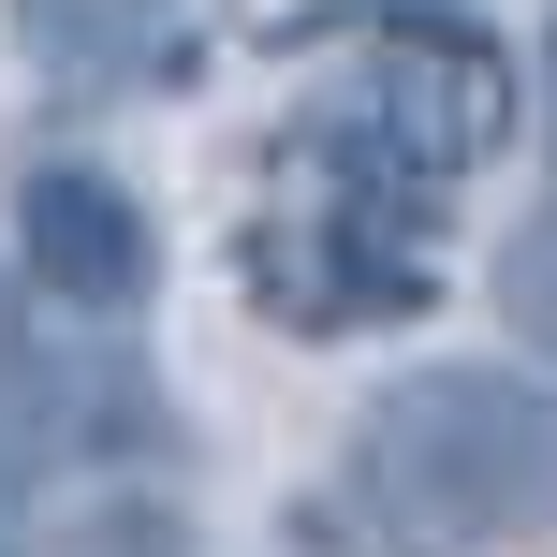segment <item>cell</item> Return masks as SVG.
<instances>
[{
	"label": "cell",
	"mask_w": 557,
	"mask_h": 557,
	"mask_svg": "<svg viewBox=\"0 0 557 557\" xmlns=\"http://www.w3.org/2000/svg\"><path fill=\"white\" fill-rule=\"evenodd\" d=\"M337 499L382 557H513L557 529V382L529 367H411L352 411Z\"/></svg>",
	"instance_id": "obj_1"
},
{
	"label": "cell",
	"mask_w": 557,
	"mask_h": 557,
	"mask_svg": "<svg viewBox=\"0 0 557 557\" xmlns=\"http://www.w3.org/2000/svg\"><path fill=\"white\" fill-rule=\"evenodd\" d=\"M250 294L294 337L411 323L441 294V176H396L337 133H294V191L250 221Z\"/></svg>",
	"instance_id": "obj_2"
},
{
	"label": "cell",
	"mask_w": 557,
	"mask_h": 557,
	"mask_svg": "<svg viewBox=\"0 0 557 557\" xmlns=\"http://www.w3.org/2000/svg\"><path fill=\"white\" fill-rule=\"evenodd\" d=\"M323 45V117L308 133H337V147H367V162H396V176H470L484 147H499V117H513V74H499V45H484L470 15H323L308 29Z\"/></svg>",
	"instance_id": "obj_3"
},
{
	"label": "cell",
	"mask_w": 557,
	"mask_h": 557,
	"mask_svg": "<svg viewBox=\"0 0 557 557\" xmlns=\"http://www.w3.org/2000/svg\"><path fill=\"white\" fill-rule=\"evenodd\" d=\"M15 264L45 278L59 308H147L162 235H147V206L117 191V176H88V162H29V176H15Z\"/></svg>",
	"instance_id": "obj_4"
},
{
	"label": "cell",
	"mask_w": 557,
	"mask_h": 557,
	"mask_svg": "<svg viewBox=\"0 0 557 557\" xmlns=\"http://www.w3.org/2000/svg\"><path fill=\"white\" fill-rule=\"evenodd\" d=\"M0 29L59 103H133L191 74V0H0Z\"/></svg>",
	"instance_id": "obj_5"
},
{
	"label": "cell",
	"mask_w": 557,
	"mask_h": 557,
	"mask_svg": "<svg viewBox=\"0 0 557 557\" xmlns=\"http://www.w3.org/2000/svg\"><path fill=\"white\" fill-rule=\"evenodd\" d=\"M499 308H513V337L557 367V206H543V221H513V250H499Z\"/></svg>",
	"instance_id": "obj_6"
}]
</instances>
